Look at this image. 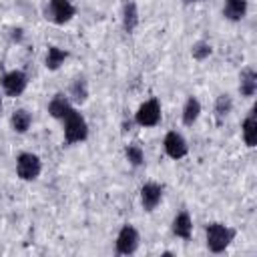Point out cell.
Masks as SVG:
<instances>
[{
  "mask_svg": "<svg viewBox=\"0 0 257 257\" xmlns=\"http://www.w3.org/2000/svg\"><path fill=\"white\" fill-rule=\"evenodd\" d=\"M233 239H235V229L225 223L213 221L205 227V243L211 253H223L233 243Z\"/></svg>",
  "mask_w": 257,
  "mask_h": 257,
  "instance_id": "1",
  "label": "cell"
},
{
  "mask_svg": "<svg viewBox=\"0 0 257 257\" xmlns=\"http://www.w3.org/2000/svg\"><path fill=\"white\" fill-rule=\"evenodd\" d=\"M60 122H62L64 141L68 145H76V143L86 141V137H88V122H86V118L76 108H70V112Z\"/></svg>",
  "mask_w": 257,
  "mask_h": 257,
  "instance_id": "2",
  "label": "cell"
},
{
  "mask_svg": "<svg viewBox=\"0 0 257 257\" xmlns=\"http://www.w3.org/2000/svg\"><path fill=\"white\" fill-rule=\"evenodd\" d=\"M42 173V161L36 153L24 151L16 157V175L22 181H36Z\"/></svg>",
  "mask_w": 257,
  "mask_h": 257,
  "instance_id": "3",
  "label": "cell"
},
{
  "mask_svg": "<svg viewBox=\"0 0 257 257\" xmlns=\"http://www.w3.org/2000/svg\"><path fill=\"white\" fill-rule=\"evenodd\" d=\"M161 118H163V112H161V102H159L157 98L145 100V102L137 108V112H135V122H137L139 126H145V128L157 126V124L161 122Z\"/></svg>",
  "mask_w": 257,
  "mask_h": 257,
  "instance_id": "4",
  "label": "cell"
},
{
  "mask_svg": "<svg viewBox=\"0 0 257 257\" xmlns=\"http://www.w3.org/2000/svg\"><path fill=\"white\" fill-rule=\"evenodd\" d=\"M139 243H141L139 231H137L131 223H126V225H122V227L118 229V233H116L114 251H116L118 255H133V253L139 249Z\"/></svg>",
  "mask_w": 257,
  "mask_h": 257,
  "instance_id": "5",
  "label": "cell"
},
{
  "mask_svg": "<svg viewBox=\"0 0 257 257\" xmlns=\"http://www.w3.org/2000/svg\"><path fill=\"white\" fill-rule=\"evenodd\" d=\"M0 86H2V90H4L6 96L16 98V96H20V94L26 90V86H28V76H26L24 70H18V68L8 70V72H4V74L0 76Z\"/></svg>",
  "mask_w": 257,
  "mask_h": 257,
  "instance_id": "6",
  "label": "cell"
},
{
  "mask_svg": "<svg viewBox=\"0 0 257 257\" xmlns=\"http://www.w3.org/2000/svg\"><path fill=\"white\" fill-rule=\"evenodd\" d=\"M46 14H48V18H50L54 24L62 26V24H68V22L74 18L76 8H74V4H72L70 0H48Z\"/></svg>",
  "mask_w": 257,
  "mask_h": 257,
  "instance_id": "7",
  "label": "cell"
},
{
  "mask_svg": "<svg viewBox=\"0 0 257 257\" xmlns=\"http://www.w3.org/2000/svg\"><path fill=\"white\" fill-rule=\"evenodd\" d=\"M163 149H165V155L171 157V159H175V161L183 159V157L189 153V145H187L185 137H183L181 133H177V131H169V133L165 135V139H163Z\"/></svg>",
  "mask_w": 257,
  "mask_h": 257,
  "instance_id": "8",
  "label": "cell"
},
{
  "mask_svg": "<svg viewBox=\"0 0 257 257\" xmlns=\"http://www.w3.org/2000/svg\"><path fill=\"white\" fill-rule=\"evenodd\" d=\"M139 197H141L143 209L151 213V211H155V209L159 207V203L163 201V185H159V183H155V181H149V183H145V185L141 187Z\"/></svg>",
  "mask_w": 257,
  "mask_h": 257,
  "instance_id": "9",
  "label": "cell"
},
{
  "mask_svg": "<svg viewBox=\"0 0 257 257\" xmlns=\"http://www.w3.org/2000/svg\"><path fill=\"white\" fill-rule=\"evenodd\" d=\"M171 231L175 237L183 239V241H189L191 235H193V219L187 211H181L173 217V223H171Z\"/></svg>",
  "mask_w": 257,
  "mask_h": 257,
  "instance_id": "10",
  "label": "cell"
},
{
  "mask_svg": "<svg viewBox=\"0 0 257 257\" xmlns=\"http://www.w3.org/2000/svg\"><path fill=\"white\" fill-rule=\"evenodd\" d=\"M249 12V0H223V16L231 22H241Z\"/></svg>",
  "mask_w": 257,
  "mask_h": 257,
  "instance_id": "11",
  "label": "cell"
},
{
  "mask_svg": "<svg viewBox=\"0 0 257 257\" xmlns=\"http://www.w3.org/2000/svg\"><path fill=\"white\" fill-rule=\"evenodd\" d=\"M239 92L245 98L255 96V92H257V72H255L253 66H245L239 72Z\"/></svg>",
  "mask_w": 257,
  "mask_h": 257,
  "instance_id": "12",
  "label": "cell"
},
{
  "mask_svg": "<svg viewBox=\"0 0 257 257\" xmlns=\"http://www.w3.org/2000/svg\"><path fill=\"white\" fill-rule=\"evenodd\" d=\"M70 108H74V106H72V100H70L66 94H62V92L54 94V96L50 98V102H48V114H50L52 118H56V120H62V118L70 112Z\"/></svg>",
  "mask_w": 257,
  "mask_h": 257,
  "instance_id": "13",
  "label": "cell"
},
{
  "mask_svg": "<svg viewBox=\"0 0 257 257\" xmlns=\"http://www.w3.org/2000/svg\"><path fill=\"white\" fill-rule=\"evenodd\" d=\"M241 137H243V143L253 149L257 145V114L255 110H249L247 116L243 118L241 122Z\"/></svg>",
  "mask_w": 257,
  "mask_h": 257,
  "instance_id": "14",
  "label": "cell"
},
{
  "mask_svg": "<svg viewBox=\"0 0 257 257\" xmlns=\"http://www.w3.org/2000/svg\"><path fill=\"white\" fill-rule=\"evenodd\" d=\"M139 26V8L135 0H126L122 4V28L126 34H133Z\"/></svg>",
  "mask_w": 257,
  "mask_h": 257,
  "instance_id": "15",
  "label": "cell"
},
{
  "mask_svg": "<svg viewBox=\"0 0 257 257\" xmlns=\"http://www.w3.org/2000/svg\"><path fill=\"white\" fill-rule=\"evenodd\" d=\"M201 110H203V106H201L199 98H197V96H189V98L185 100V104H183V112H181L183 124H185V126H193V124L199 120Z\"/></svg>",
  "mask_w": 257,
  "mask_h": 257,
  "instance_id": "16",
  "label": "cell"
},
{
  "mask_svg": "<svg viewBox=\"0 0 257 257\" xmlns=\"http://www.w3.org/2000/svg\"><path fill=\"white\" fill-rule=\"evenodd\" d=\"M66 58H68V52H66L64 48L50 44V46L46 48V54H44V66H46L48 70H58V68L64 64Z\"/></svg>",
  "mask_w": 257,
  "mask_h": 257,
  "instance_id": "17",
  "label": "cell"
},
{
  "mask_svg": "<svg viewBox=\"0 0 257 257\" xmlns=\"http://www.w3.org/2000/svg\"><path fill=\"white\" fill-rule=\"evenodd\" d=\"M10 124H12V131L14 133L24 135L32 126V114L26 108H16L12 112V116H10Z\"/></svg>",
  "mask_w": 257,
  "mask_h": 257,
  "instance_id": "18",
  "label": "cell"
},
{
  "mask_svg": "<svg viewBox=\"0 0 257 257\" xmlns=\"http://www.w3.org/2000/svg\"><path fill=\"white\" fill-rule=\"evenodd\" d=\"M213 110H215V118H217V122L221 124L229 114H231V110H233V98L229 96V94H219L217 98H215V106H213Z\"/></svg>",
  "mask_w": 257,
  "mask_h": 257,
  "instance_id": "19",
  "label": "cell"
},
{
  "mask_svg": "<svg viewBox=\"0 0 257 257\" xmlns=\"http://www.w3.org/2000/svg\"><path fill=\"white\" fill-rule=\"evenodd\" d=\"M68 98L76 104H82L86 98H88V84L84 78H74L72 84H70V90H68Z\"/></svg>",
  "mask_w": 257,
  "mask_h": 257,
  "instance_id": "20",
  "label": "cell"
},
{
  "mask_svg": "<svg viewBox=\"0 0 257 257\" xmlns=\"http://www.w3.org/2000/svg\"><path fill=\"white\" fill-rule=\"evenodd\" d=\"M213 54V46L207 42V40H197L193 46H191V56L195 58V60H207L209 56Z\"/></svg>",
  "mask_w": 257,
  "mask_h": 257,
  "instance_id": "21",
  "label": "cell"
},
{
  "mask_svg": "<svg viewBox=\"0 0 257 257\" xmlns=\"http://www.w3.org/2000/svg\"><path fill=\"white\" fill-rule=\"evenodd\" d=\"M124 159L128 161V165L141 167V165H145V151L139 145H128L124 149Z\"/></svg>",
  "mask_w": 257,
  "mask_h": 257,
  "instance_id": "22",
  "label": "cell"
},
{
  "mask_svg": "<svg viewBox=\"0 0 257 257\" xmlns=\"http://www.w3.org/2000/svg\"><path fill=\"white\" fill-rule=\"evenodd\" d=\"M12 40H22V28H14L12 30Z\"/></svg>",
  "mask_w": 257,
  "mask_h": 257,
  "instance_id": "23",
  "label": "cell"
},
{
  "mask_svg": "<svg viewBox=\"0 0 257 257\" xmlns=\"http://www.w3.org/2000/svg\"><path fill=\"white\" fill-rule=\"evenodd\" d=\"M187 4H197V2H203V0H185Z\"/></svg>",
  "mask_w": 257,
  "mask_h": 257,
  "instance_id": "24",
  "label": "cell"
},
{
  "mask_svg": "<svg viewBox=\"0 0 257 257\" xmlns=\"http://www.w3.org/2000/svg\"><path fill=\"white\" fill-rule=\"evenodd\" d=\"M0 114H2V98H0Z\"/></svg>",
  "mask_w": 257,
  "mask_h": 257,
  "instance_id": "25",
  "label": "cell"
}]
</instances>
